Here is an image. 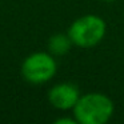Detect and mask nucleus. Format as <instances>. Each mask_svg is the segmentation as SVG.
<instances>
[{"label":"nucleus","mask_w":124,"mask_h":124,"mask_svg":"<svg viewBox=\"0 0 124 124\" xmlns=\"http://www.w3.org/2000/svg\"><path fill=\"white\" fill-rule=\"evenodd\" d=\"M73 46L68 33H55L48 39V52L54 56H63L70 52Z\"/></svg>","instance_id":"obj_5"},{"label":"nucleus","mask_w":124,"mask_h":124,"mask_svg":"<svg viewBox=\"0 0 124 124\" xmlns=\"http://www.w3.org/2000/svg\"><path fill=\"white\" fill-rule=\"evenodd\" d=\"M103 1H107V3H111V1H115V0H103Z\"/></svg>","instance_id":"obj_7"},{"label":"nucleus","mask_w":124,"mask_h":124,"mask_svg":"<svg viewBox=\"0 0 124 124\" xmlns=\"http://www.w3.org/2000/svg\"><path fill=\"white\" fill-rule=\"evenodd\" d=\"M72 111L79 124H105L113 116L115 104L107 95L91 92L80 95Z\"/></svg>","instance_id":"obj_1"},{"label":"nucleus","mask_w":124,"mask_h":124,"mask_svg":"<svg viewBox=\"0 0 124 124\" xmlns=\"http://www.w3.org/2000/svg\"><path fill=\"white\" fill-rule=\"evenodd\" d=\"M107 24L99 15L88 14L78 17L68 28V36L73 46L80 48H92L104 39Z\"/></svg>","instance_id":"obj_2"},{"label":"nucleus","mask_w":124,"mask_h":124,"mask_svg":"<svg viewBox=\"0 0 124 124\" xmlns=\"http://www.w3.org/2000/svg\"><path fill=\"white\" fill-rule=\"evenodd\" d=\"M56 124H76L78 121H76V119H70V117H60L57 119L56 121H55Z\"/></svg>","instance_id":"obj_6"},{"label":"nucleus","mask_w":124,"mask_h":124,"mask_svg":"<svg viewBox=\"0 0 124 124\" xmlns=\"http://www.w3.org/2000/svg\"><path fill=\"white\" fill-rule=\"evenodd\" d=\"M57 71L54 55L49 52H33L22 64V76L31 84H44L49 81Z\"/></svg>","instance_id":"obj_3"},{"label":"nucleus","mask_w":124,"mask_h":124,"mask_svg":"<svg viewBox=\"0 0 124 124\" xmlns=\"http://www.w3.org/2000/svg\"><path fill=\"white\" fill-rule=\"evenodd\" d=\"M80 97L78 85L70 81L55 84L48 91V101L52 107L60 111L72 109Z\"/></svg>","instance_id":"obj_4"}]
</instances>
